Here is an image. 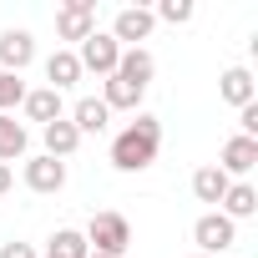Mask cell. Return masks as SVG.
Returning <instances> with one entry per match:
<instances>
[{"label": "cell", "instance_id": "6da1fadb", "mask_svg": "<svg viewBox=\"0 0 258 258\" xmlns=\"http://www.w3.org/2000/svg\"><path fill=\"white\" fill-rule=\"evenodd\" d=\"M157 152H162V121L152 111H137V121L111 137V167L116 172H142L157 162Z\"/></svg>", "mask_w": 258, "mask_h": 258}, {"label": "cell", "instance_id": "7a4b0ae2", "mask_svg": "<svg viewBox=\"0 0 258 258\" xmlns=\"http://www.w3.org/2000/svg\"><path fill=\"white\" fill-rule=\"evenodd\" d=\"M86 248L101 253V258H121L126 248H132V223H126L121 213H96L86 223Z\"/></svg>", "mask_w": 258, "mask_h": 258}, {"label": "cell", "instance_id": "3957f363", "mask_svg": "<svg viewBox=\"0 0 258 258\" xmlns=\"http://www.w3.org/2000/svg\"><path fill=\"white\" fill-rule=\"evenodd\" d=\"M192 243H198L203 258H218V253H228V248L238 243V223H228L223 213H203V218L192 223Z\"/></svg>", "mask_w": 258, "mask_h": 258}, {"label": "cell", "instance_id": "277c9868", "mask_svg": "<svg viewBox=\"0 0 258 258\" xmlns=\"http://www.w3.org/2000/svg\"><path fill=\"white\" fill-rule=\"evenodd\" d=\"M76 61H81V76H86V71H96V76L106 81V76L116 71V61H121V46H116L106 31H91V36L76 46Z\"/></svg>", "mask_w": 258, "mask_h": 258}, {"label": "cell", "instance_id": "5b68a950", "mask_svg": "<svg viewBox=\"0 0 258 258\" xmlns=\"http://www.w3.org/2000/svg\"><path fill=\"white\" fill-rule=\"evenodd\" d=\"M91 31H96V6H91V0H66V6H56V36L61 41H76L81 46Z\"/></svg>", "mask_w": 258, "mask_h": 258}, {"label": "cell", "instance_id": "8992f818", "mask_svg": "<svg viewBox=\"0 0 258 258\" xmlns=\"http://www.w3.org/2000/svg\"><path fill=\"white\" fill-rule=\"evenodd\" d=\"M152 26H157V21H152V11H147V6H121L106 36H111L121 51H132L137 41H147V36H152Z\"/></svg>", "mask_w": 258, "mask_h": 258}, {"label": "cell", "instance_id": "52a82bcc", "mask_svg": "<svg viewBox=\"0 0 258 258\" xmlns=\"http://www.w3.org/2000/svg\"><path fill=\"white\" fill-rule=\"evenodd\" d=\"M218 167L228 172V182H233V177H238V182H248V172L258 167V142H253V137H243V132H233V137L223 142Z\"/></svg>", "mask_w": 258, "mask_h": 258}, {"label": "cell", "instance_id": "ba28073f", "mask_svg": "<svg viewBox=\"0 0 258 258\" xmlns=\"http://www.w3.org/2000/svg\"><path fill=\"white\" fill-rule=\"evenodd\" d=\"M31 61H36V36H31V31H21V26L0 31V71L21 76V71L31 66Z\"/></svg>", "mask_w": 258, "mask_h": 258}, {"label": "cell", "instance_id": "9c48e42d", "mask_svg": "<svg viewBox=\"0 0 258 258\" xmlns=\"http://www.w3.org/2000/svg\"><path fill=\"white\" fill-rule=\"evenodd\" d=\"M26 187H31V192H46V198L61 192V187H66V162H56V157H46V152L31 157V162H26Z\"/></svg>", "mask_w": 258, "mask_h": 258}, {"label": "cell", "instance_id": "30bf717a", "mask_svg": "<svg viewBox=\"0 0 258 258\" xmlns=\"http://www.w3.org/2000/svg\"><path fill=\"white\" fill-rule=\"evenodd\" d=\"M142 96H147V86L126 81V76H116V71L101 81V101H106V111H142Z\"/></svg>", "mask_w": 258, "mask_h": 258}, {"label": "cell", "instance_id": "8fae6325", "mask_svg": "<svg viewBox=\"0 0 258 258\" xmlns=\"http://www.w3.org/2000/svg\"><path fill=\"white\" fill-rule=\"evenodd\" d=\"M21 111H26V121H41V126H51V121H61V116H66V101H61V91H51V86H36V91H26Z\"/></svg>", "mask_w": 258, "mask_h": 258}, {"label": "cell", "instance_id": "7c38bea8", "mask_svg": "<svg viewBox=\"0 0 258 258\" xmlns=\"http://www.w3.org/2000/svg\"><path fill=\"white\" fill-rule=\"evenodd\" d=\"M218 96H223L228 106H248V101H258V81H253V71H248V66H228L223 81H218Z\"/></svg>", "mask_w": 258, "mask_h": 258}, {"label": "cell", "instance_id": "4fadbf2b", "mask_svg": "<svg viewBox=\"0 0 258 258\" xmlns=\"http://www.w3.org/2000/svg\"><path fill=\"white\" fill-rule=\"evenodd\" d=\"M41 142H46V157H56V162H66L76 147H81V132L71 126V116H61V121H51V126H41Z\"/></svg>", "mask_w": 258, "mask_h": 258}, {"label": "cell", "instance_id": "5bb4252c", "mask_svg": "<svg viewBox=\"0 0 258 258\" xmlns=\"http://www.w3.org/2000/svg\"><path fill=\"white\" fill-rule=\"evenodd\" d=\"M71 126L81 137H91V132H106L111 126V111H106V101L101 96H81L76 106H71Z\"/></svg>", "mask_w": 258, "mask_h": 258}, {"label": "cell", "instance_id": "9a60e30c", "mask_svg": "<svg viewBox=\"0 0 258 258\" xmlns=\"http://www.w3.org/2000/svg\"><path fill=\"white\" fill-rule=\"evenodd\" d=\"M46 81H51V91H66V86H76V81H81V61H76V51H71V46H61V51H51V56H46Z\"/></svg>", "mask_w": 258, "mask_h": 258}, {"label": "cell", "instance_id": "2e32d148", "mask_svg": "<svg viewBox=\"0 0 258 258\" xmlns=\"http://www.w3.org/2000/svg\"><path fill=\"white\" fill-rule=\"evenodd\" d=\"M218 213H223L228 223H238V218H253V213H258V187H253V182H228V192H223Z\"/></svg>", "mask_w": 258, "mask_h": 258}, {"label": "cell", "instance_id": "e0dca14e", "mask_svg": "<svg viewBox=\"0 0 258 258\" xmlns=\"http://www.w3.org/2000/svg\"><path fill=\"white\" fill-rule=\"evenodd\" d=\"M26 147H31V132H26V121H16L11 111H0V162H16V157H26Z\"/></svg>", "mask_w": 258, "mask_h": 258}, {"label": "cell", "instance_id": "ac0fdd59", "mask_svg": "<svg viewBox=\"0 0 258 258\" xmlns=\"http://www.w3.org/2000/svg\"><path fill=\"white\" fill-rule=\"evenodd\" d=\"M152 71H157V61H152V51H142V46L121 51V61H116V76L137 81V86H147V81H152Z\"/></svg>", "mask_w": 258, "mask_h": 258}, {"label": "cell", "instance_id": "d6986e66", "mask_svg": "<svg viewBox=\"0 0 258 258\" xmlns=\"http://www.w3.org/2000/svg\"><path fill=\"white\" fill-rule=\"evenodd\" d=\"M223 192H228V172L223 167H198L192 172V198L198 203H223Z\"/></svg>", "mask_w": 258, "mask_h": 258}, {"label": "cell", "instance_id": "ffe728a7", "mask_svg": "<svg viewBox=\"0 0 258 258\" xmlns=\"http://www.w3.org/2000/svg\"><path fill=\"white\" fill-rule=\"evenodd\" d=\"M91 248H86V233L81 228H56L51 233V243H46V258H86Z\"/></svg>", "mask_w": 258, "mask_h": 258}, {"label": "cell", "instance_id": "44dd1931", "mask_svg": "<svg viewBox=\"0 0 258 258\" xmlns=\"http://www.w3.org/2000/svg\"><path fill=\"white\" fill-rule=\"evenodd\" d=\"M192 16H198L192 0H162V6L152 11V21H167V26H187Z\"/></svg>", "mask_w": 258, "mask_h": 258}, {"label": "cell", "instance_id": "7402d4cb", "mask_svg": "<svg viewBox=\"0 0 258 258\" xmlns=\"http://www.w3.org/2000/svg\"><path fill=\"white\" fill-rule=\"evenodd\" d=\"M21 101H26V81L11 76V71H0V111H11V106H21Z\"/></svg>", "mask_w": 258, "mask_h": 258}, {"label": "cell", "instance_id": "603a6c76", "mask_svg": "<svg viewBox=\"0 0 258 258\" xmlns=\"http://www.w3.org/2000/svg\"><path fill=\"white\" fill-rule=\"evenodd\" d=\"M238 126H243V137H253V142H258V101L238 106Z\"/></svg>", "mask_w": 258, "mask_h": 258}, {"label": "cell", "instance_id": "cb8c5ba5", "mask_svg": "<svg viewBox=\"0 0 258 258\" xmlns=\"http://www.w3.org/2000/svg\"><path fill=\"white\" fill-rule=\"evenodd\" d=\"M0 258H41L31 243H0Z\"/></svg>", "mask_w": 258, "mask_h": 258}, {"label": "cell", "instance_id": "d4e9b609", "mask_svg": "<svg viewBox=\"0 0 258 258\" xmlns=\"http://www.w3.org/2000/svg\"><path fill=\"white\" fill-rule=\"evenodd\" d=\"M11 182H16V172H11L6 162H0V192H11Z\"/></svg>", "mask_w": 258, "mask_h": 258}, {"label": "cell", "instance_id": "484cf974", "mask_svg": "<svg viewBox=\"0 0 258 258\" xmlns=\"http://www.w3.org/2000/svg\"><path fill=\"white\" fill-rule=\"evenodd\" d=\"M86 258H101V253H86Z\"/></svg>", "mask_w": 258, "mask_h": 258}, {"label": "cell", "instance_id": "4316f807", "mask_svg": "<svg viewBox=\"0 0 258 258\" xmlns=\"http://www.w3.org/2000/svg\"><path fill=\"white\" fill-rule=\"evenodd\" d=\"M192 258H203V253H192Z\"/></svg>", "mask_w": 258, "mask_h": 258}]
</instances>
